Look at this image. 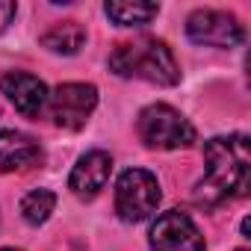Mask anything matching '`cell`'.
I'll list each match as a JSON object with an SVG mask.
<instances>
[{"label":"cell","mask_w":251,"mask_h":251,"mask_svg":"<svg viewBox=\"0 0 251 251\" xmlns=\"http://www.w3.org/2000/svg\"><path fill=\"white\" fill-rule=\"evenodd\" d=\"M56 207V195L50 189H33L21 198V216L30 225H45Z\"/></svg>","instance_id":"4fadbf2b"},{"label":"cell","mask_w":251,"mask_h":251,"mask_svg":"<svg viewBox=\"0 0 251 251\" xmlns=\"http://www.w3.org/2000/svg\"><path fill=\"white\" fill-rule=\"evenodd\" d=\"M151 251H204V233L186 213L169 210L151 225Z\"/></svg>","instance_id":"52a82bcc"},{"label":"cell","mask_w":251,"mask_h":251,"mask_svg":"<svg viewBox=\"0 0 251 251\" xmlns=\"http://www.w3.org/2000/svg\"><path fill=\"white\" fill-rule=\"evenodd\" d=\"M139 139L148 148L160 151H175V148H189L195 142V127L169 103H151L139 112L136 121Z\"/></svg>","instance_id":"3957f363"},{"label":"cell","mask_w":251,"mask_h":251,"mask_svg":"<svg viewBox=\"0 0 251 251\" xmlns=\"http://www.w3.org/2000/svg\"><path fill=\"white\" fill-rule=\"evenodd\" d=\"M0 92L12 100V106L24 118H42V112H45V106L50 100L48 86L39 77L27 74V71H9V74H3V77H0Z\"/></svg>","instance_id":"ba28073f"},{"label":"cell","mask_w":251,"mask_h":251,"mask_svg":"<svg viewBox=\"0 0 251 251\" xmlns=\"http://www.w3.org/2000/svg\"><path fill=\"white\" fill-rule=\"evenodd\" d=\"M109 172H112V157L106 151H89L77 160V166L71 169L68 175V186L77 198H95L106 180H109Z\"/></svg>","instance_id":"9c48e42d"},{"label":"cell","mask_w":251,"mask_h":251,"mask_svg":"<svg viewBox=\"0 0 251 251\" xmlns=\"http://www.w3.org/2000/svg\"><path fill=\"white\" fill-rule=\"evenodd\" d=\"M160 183L145 169H127L121 172L115 183V213L121 222H142L160 207Z\"/></svg>","instance_id":"277c9868"},{"label":"cell","mask_w":251,"mask_h":251,"mask_svg":"<svg viewBox=\"0 0 251 251\" xmlns=\"http://www.w3.org/2000/svg\"><path fill=\"white\" fill-rule=\"evenodd\" d=\"M39 42H42L48 50H53V53L71 56V53H77V50L86 45V30H83L80 21H56L53 27H48V30L42 33Z\"/></svg>","instance_id":"8fae6325"},{"label":"cell","mask_w":251,"mask_h":251,"mask_svg":"<svg viewBox=\"0 0 251 251\" xmlns=\"http://www.w3.org/2000/svg\"><path fill=\"white\" fill-rule=\"evenodd\" d=\"M50 115L56 127L62 130H80L89 121L92 109L98 106V89L92 83H62L50 95Z\"/></svg>","instance_id":"5b68a950"},{"label":"cell","mask_w":251,"mask_h":251,"mask_svg":"<svg viewBox=\"0 0 251 251\" xmlns=\"http://www.w3.org/2000/svg\"><path fill=\"white\" fill-rule=\"evenodd\" d=\"M12 18H15V3H9V0H0V33L9 30Z\"/></svg>","instance_id":"5bb4252c"},{"label":"cell","mask_w":251,"mask_h":251,"mask_svg":"<svg viewBox=\"0 0 251 251\" xmlns=\"http://www.w3.org/2000/svg\"><path fill=\"white\" fill-rule=\"evenodd\" d=\"M186 36L195 45H207V48H236L245 33L236 15L219 9H198L186 18Z\"/></svg>","instance_id":"8992f818"},{"label":"cell","mask_w":251,"mask_h":251,"mask_svg":"<svg viewBox=\"0 0 251 251\" xmlns=\"http://www.w3.org/2000/svg\"><path fill=\"white\" fill-rule=\"evenodd\" d=\"M0 251H18V248H0Z\"/></svg>","instance_id":"9a60e30c"},{"label":"cell","mask_w":251,"mask_h":251,"mask_svg":"<svg viewBox=\"0 0 251 251\" xmlns=\"http://www.w3.org/2000/svg\"><path fill=\"white\" fill-rule=\"evenodd\" d=\"M109 68L118 77H136L148 80L157 86H177L180 83V68L172 53V48L160 39H133L121 42L109 53Z\"/></svg>","instance_id":"7a4b0ae2"},{"label":"cell","mask_w":251,"mask_h":251,"mask_svg":"<svg viewBox=\"0 0 251 251\" xmlns=\"http://www.w3.org/2000/svg\"><path fill=\"white\" fill-rule=\"evenodd\" d=\"M157 12H160L157 3H124V0L106 3V15L118 27H145L157 18Z\"/></svg>","instance_id":"7c38bea8"},{"label":"cell","mask_w":251,"mask_h":251,"mask_svg":"<svg viewBox=\"0 0 251 251\" xmlns=\"http://www.w3.org/2000/svg\"><path fill=\"white\" fill-rule=\"evenodd\" d=\"M42 163V145L21 130H0V172H24Z\"/></svg>","instance_id":"30bf717a"},{"label":"cell","mask_w":251,"mask_h":251,"mask_svg":"<svg viewBox=\"0 0 251 251\" xmlns=\"http://www.w3.org/2000/svg\"><path fill=\"white\" fill-rule=\"evenodd\" d=\"M204 180L195 186V204L219 207L227 198H242L251 186L248 136H216L204 145Z\"/></svg>","instance_id":"6da1fadb"},{"label":"cell","mask_w":251,"mask_h":251,"mask_svg":"<svg viewBox=\"0 0 251 251\" xmlns=\"http://www.w3.org/2000/svg\"><path fill=\"white\" fill-rule=\"evenodd\" d=\"M239 251H248V248H239Z\"/></svg>","instance_id":"2e32d148"}]
</instances>
